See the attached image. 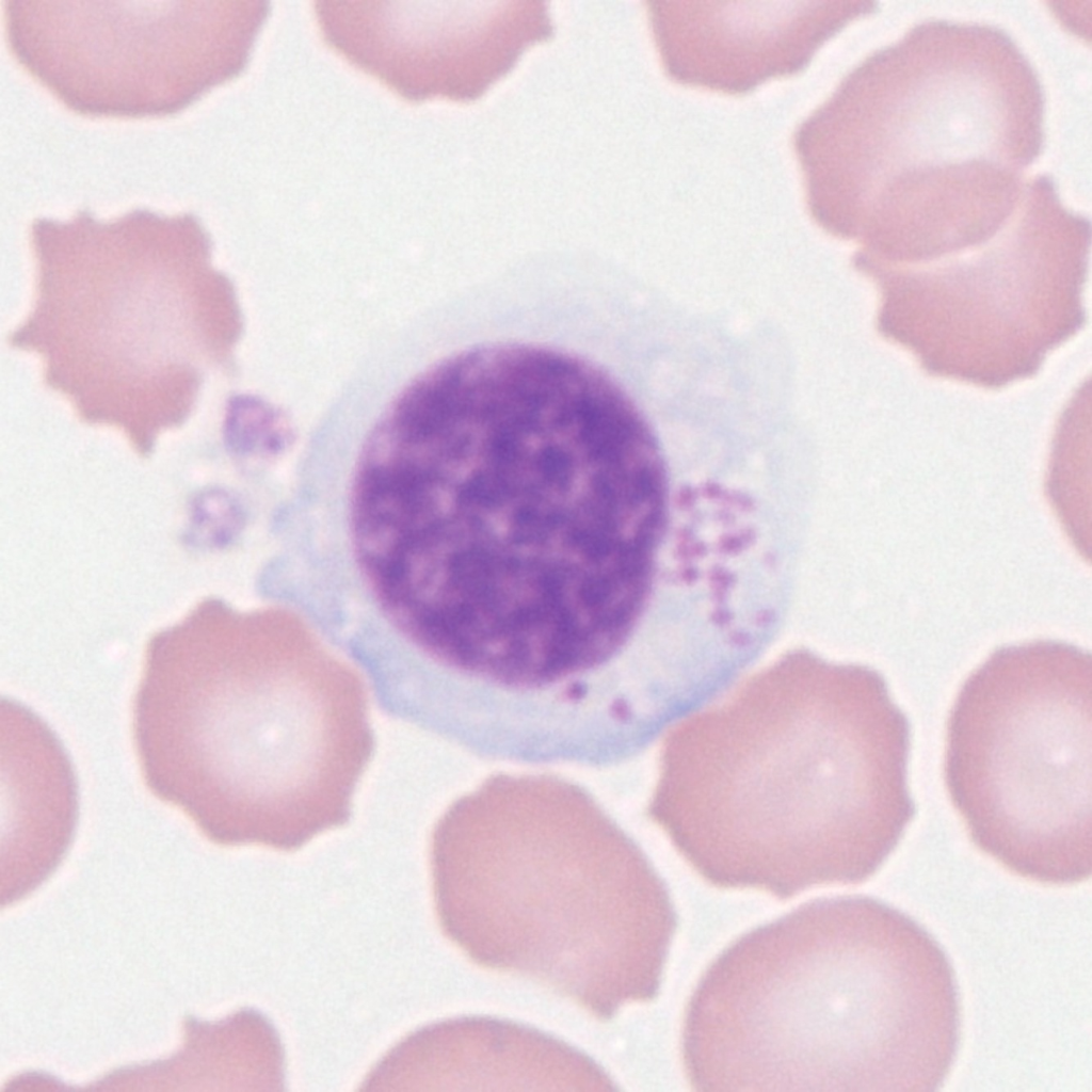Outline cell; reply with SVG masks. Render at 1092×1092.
Listing matches in <instances>:
<instances>
[{"instance_id":"6da1fadb","label":"cell","mask_w":1092,"mask_h":1092,"mask_svg":"<svg viewBox=\"0 0 1092 1092\" xmlns=\"http://www.w3.org/2000/svg\"><path fill=\"white\" fill-rule=\"evenodd\" d=\"M371 584L427 674L479 705L537 707L627 661L679 520L637 404L561 350L497 343L416 379L358 466Z\"/></svg>"},{"instance_id":"7a4b0ae2","label":"cell","mask_w":1092,"mask_h":1092,"mask_svg":"<svg viewBox=\"0 0 1092 1092\" xmlns=\"http://www.w3.org/2000/svg\"><path fill=\"white\" fill-rule=\"evenodd\" d=\"M910 737L876 670L793 649L669 729L647 816L717 888L861 884L913 819Z\"/></svg>"},{"instance_id":"3957f363","label":"cell","mask_w":1092,"mask_h":1092,"mask_svg":"<svg viewBox=\"0 0 1092 1092\" xmlns=\"http://www.w3.org/2000/svg\"><path fill=\"white\" fill-rule=\"evenodd\" d=\"M960 1031L953 969L924 927L874 898H821L712 961L681 1060L695 1091L932 1092Z\"/></svg>"},{"instance_id":"277c9868","label":"cell","mask_w":1092,"mask_h":1092,"mask_svg":"<svg viewBox=\"0 0 1092 1092\" xmlns=\"http://www.w3.org/2000/svg\"><path fill=\"white\" fill-rule=\"evenodd\" d=\"M132 735L148 789L209 839L283 851L349 820L373 749L347 664L196 622L149 644Z\"/></svg>"},{"instance_id":"5b68a950","label":"cell","mask_w":1092,"mask_h":1092,"mask_svg":"<svg viewBox=\"0 0 1092 1092\" xmlns=\"http://www.w3.org/2000/svg\"><path fill=\"white\" fill-rule=\"evenodd\" d=\"M441 930L480 966L612 1017L660 986L676 913L644 853L579 786L494 775L432 836Z\"/></svg>"},{"instance_id":"8992f818","label":"cell","mask_w":1092,"mask_h":1092,"mask_svg":"<svg viewBox=\"0 0 1092 1092\" xmlns=\"http://www.w3.org/2000/svg\"><path fill=\"white\" fill-rule=\"evenodd\" d=\"M1042 105L1005 33L917 26L861 62L796 129L808 213L841 238L984 219L1022 192Z\"/></svg>"},{"instance_id":"52a82bcc","label":"cell","mask_w":1092,"mask_h":1092,"mask_svg":"<svg viewBox=\"0 0 1092 1092\" xmlns=\"http://www.w3.org/2000/svg\"><path fill=\"white\" fill-rule=\"evenodd\" d=\"M35 295L12 348L36 353L44 382L81 421L121 429L141 451L193 411L228 362L240 320L211 240L191 212L79 210L30 226Z\"/></svg>"},{"instance_id":"ba28073f","label":"cell","mask_w":1092,"mask_h":1092,"mask_svg":"<svg viewBox=\"0 0 1092 1092\" xmlns=\"http://www.w3.org/2000/svg\"><path fill=\"white\" fill-rule=\"evenodd\" d=\"M944 778L971 842L1046 885L1092 872V659L1037 640L996 649L962 685Z\"/></svg>"},{"instance_id":"9c48e42d","label":"cell","mask_w":1092,"mask_h":1092,"mask_svg":"<svg viewBox=\"0 0 1092 1092\" xmlns=\"http://www.w3.org/2000/svg\"><path fill=\"white\" fill-rule=\"evenodd\" d=\"M261 0H4L17 62L89 116H163L246 66Z\"/></svg>"},{"instance_id":"30bf717a","label":"cell","mask_w":1092,"mask_h":1092,"mask_svg":"<svg viewBox=\"0 0 1092 1092\" xmlns=\"http://www.w3.org/2000/svg\"><path fill=\"white\" fill-rule=\"evenodd\" d=\"M325 43L410 101L471 100L552 27L544 1H316Z\"/></svg>"},{"instance_id":"8fae6325","label":"cell","mask_w":1092,"mask_h":1092,"mask_svg":"<svg viewBox=\"0 0 1092 1092\" xmlns=\"http://www.w3.org/2000/svg\"><path fill=\"white\" fill-rule=\"evenodd\" d=\"M662 67L674 82L727 95L799 74L817 50L869 13L860 1H646Z\"/></svg>"},{"instance_id":"7c38bea8","label":"cell","mask_w":1092,"mask_h":1092,"mask_svg":"<svg viewBox=\"0 0 1092 1092\" xmlns=\"http://www.w3.org/2000/svg\"><path fill=\"white\" fill-rule=\"evenodd\" d=\"M364 1083V1091L614 1089L595 1062L561 1041L478 1017L438 1023L408 1035Z\"/></svg>"}]
</instances>
